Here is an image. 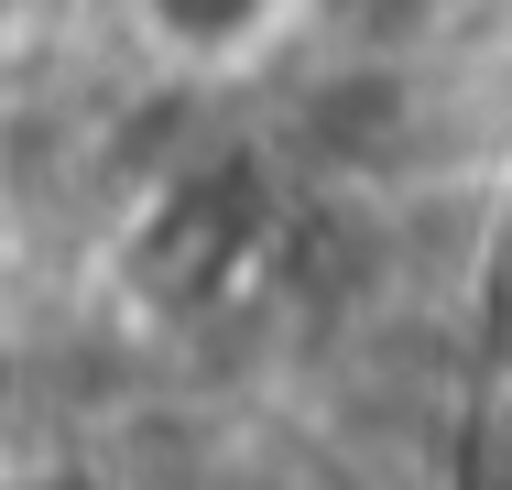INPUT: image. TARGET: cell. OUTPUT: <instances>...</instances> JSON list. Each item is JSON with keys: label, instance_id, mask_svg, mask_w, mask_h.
I'll return each instance as SVG.
<instances>
[{"label": "cell", "instance_id": "6da1fadb", "mask_svg": "<svg viewBox=\"0 0 512 490\" xmlns=\"http://www.w3.org/2000/svg\"><path fill=\"white\" fill-rule=\"evenodd\" d=\"M142 11H153L164 44H186V55H229V44H251V22H262L273 0H142Z\"/></svg>", "mask_w": 512, "mask_h": 490}]
</instances>
